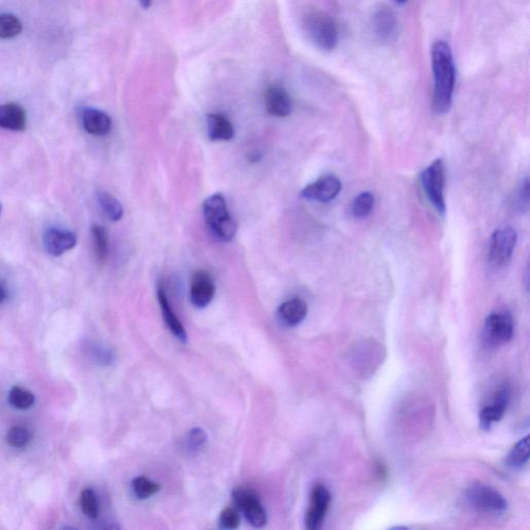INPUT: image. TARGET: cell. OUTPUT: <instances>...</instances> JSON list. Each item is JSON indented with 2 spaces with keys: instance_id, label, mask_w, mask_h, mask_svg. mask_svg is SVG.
<instances>
[{
  "instance_id": "cell-28",
  "label": "cell",
  "mask_w": 530,
  "mask_h": 530,
  "mask_svg": "<svg viewBox=\"0 0 530 530\" xmlns=\"http://www.w3.org/2000/svg\"><path fill=\"white\" fill-rule=\"evenodd\" d=\"M132 490L138 499H147L159 492L160 486L145 477H138L132 482Z\"/></svg>"
},
{
  "instance_id": "cell-24",
  "label": "cell",
  "mask_w": 530,
  "mask_h": 530,
  "mask_svg": "<svg viewBox=\"0 0 530 530\" xmlns=\"http://www.w3.org/2000/svg\"><path fill=\"white\" fill-rule=\"evenodd\" d=\"M8 403L19 410H29L34 404V396L27 389L14 386L8 393Z\"/></svg>"
},
{
  "instance_id": "cell-35",
  "label": "cell",
  "mask_w": 530,
  "mask_h": 530,
  "mask_svg": "<svg viewBox=\"0 0 530 530\" xmlns=\"http://www.w3.org/2000/svg\"><path fill=\"white\" fill-rule=\"evenodd\" d=\"M391 1L395 2V4H406V2L408 1V0H391Z\"/></svg>"
},
{
  "instance_id": "cell-17",
  "label": "cell",
  "mask_w": 530,
  "mask_h": 530,
  "mask_svg": "<svg viewBox=\"0 0 530 530\" xmlns=\"http://www.w3.org/2000/svg\"><path fill=\"white\" fill-rule=\"evenodd\" d=\"M26 112L18 104L0 105V129L8 131H25Z\"/></svg>"
},
{
  "instance_id": "cell-30",
  "label": "cell",
  "mask_w": 530,
  "mask_h": 530,
  "mask_svg": "<svg viewBox=\"0 0 530 530\" xmlns=\"http://www.w3.org/2000/svg\"><path fill=\"white\" fill-rule=\"evenodd\" d=\"M530 199V185L529 177L521 183L518 191H517L516 199H515V209L518 213H526L529 209Z\"/></svg>"
},
{
  "instance_id": "cell-29",
  "label": "cell",
  "mask_w": 530,
  "mask_h": 530,
  "mask_svg": "<svg viewBox=\"0 0 530 530\" xmlns=\"http://www.w3.org/2000/svg\"><path fill=\"white\" fill-rule=\"evenodd\" d=\"M30 439H32V434L29 430L26 429L23 426H14L6 434V441L8 445L16 449L25 447L29 443Z\"/></svg>"
},
{
  "instance_id": "cell-33",
  "label": "cell",
  "mask_w": 530,
  "mask_h": 530,
  "mask_svg": "<svg viewBox=\"0 0 530 530\" xmlns=\"http://www.w3.org/2000/svg\"><path fill=\"white\" fill-rule=\"evenodd\" d=\"M6 295V289H4V285H2L1 281H0V304L4 302Z\"/></svg>"
},
{
  "instance_id": "cell-4",
  "label": "cell",
  "mask_w": 530,
  "mask_h": 530,
  "mask_svg": "<svg viewBox=\"0 0 530 530\" xmlns=\"http://www.w3.org/2000/svg\"><path fill=\"white\" fill-rule=\"evenodd\" d=\"M465 499L477 512L494 516L505 514L508 508L503 494L481 482H475L466 489Z\"/></svg>"
},
{
  "instance_id": "cell-7",
  "label": "cell",
  "mask_w": 530,
  "mask_h": 530,
  "mask_svg": "<svg viewBox=\"0 0 530 530\" xmlns=\"http://www.w3.org/2000/svg\"><path fill=\"white\" fill-rule=\"evenodd\" d=\"M484 335L490 345L501 346L514 337V321L510 313L490 314L484 321Z\"/></svg>"
},
{
  "instance_id": "cell-21",
  "label": "cell",
  "mask_w": 530,
  "mask_h": 530,
  "mask_svg": "<svg viewBox=\"0 0 530 530\" xmlns=\"http://www.w3.org/2000/svg\"><path fill=\"white\" fill-rule=\"evenodd\" d=\"M97 202L101 207L102 211L106 214L110 220L118 222L123 216V209L120 201L112 196L111 194L105 191H99L97 195Z\"/></svg>"
},
{
  "instance_id": "cell-1",
  "label": "cell",
  "mask_w": 530,
  "mask_h": 530,
  "mask_svg": "<svg viewBox=\"0 0 530 530\" xmlns=\"http://www.w3.org/2000/svg\"><path fill=\"white\" fill-rule=\"evenodd\" d=\"M432 70L434 77V110L445 114L451 109L455 90L456 69L451 46L437 41L432 47Z\"/></svg>"
},
{
  "instance_id": "cell-19",
  "label": "cell",
  "mask_w": 530,
  "mask_h": 530,
  "mask_svg": "<svg viewBox=\"0 0 530 530\" xmlns=\"http://www.w3.org/2000/svg\"><path fill=\"white\" fill-rule=\"evenodd\" d=\"M207 123L209 137L214 141H227L235 136L232 123L223 114H209Z\"/></svg>"
},
{
  "instance_id": "cell-8",
  "label": "cell",
  "mask_w": 530,
  "mask_h": 530,
  "mask_svg": "<svg viewBox=\"0 0 530 530\" xmlns=\"http://www.w3.org/2000/svg\"><path fill=\"white\" fill-rule=\"evenodd\" d=\"M235 505L244 514V518L252 526L261 529L266 524V512L258 497L254 493L244 489L233 491Z\"/></svg>"
},
{
  "instance_id": "cell-12",
  "label": "cell",
  "mask_w": 530,
  "mask_h": 530,
  "mask_svg": "<svg viewBox=\"0 0 530 530\" xmlns=\"http://www.w3.org/2000/svg\"><path fill=\"white\" fill-rule=\"evenodd\" d=\"M43 242L47 253L52 256L57 257L75 248L77 237L72 231L52 227L45 232Z\"/></svg>"
},
{
  "instance_id": "cell-27",
  "label": "cell",
  "mask_w": 530,
  "mask_h": 530,
  "mask_svg": "<svg viewBox=\"0 0 530 530\" xmlns=\"http://www.w3.org/2000/svg\"><path fill=\"white\" fill-rule=\"evenodd\" d=\"M374 202V196L370 192L358 195L352 204V215L356 218H367L373 211Z\"/></svg>"
},
{
  "instance_id": "cell-36",
  "label": "cell",
  "mask_w": 530,
  "mask_h": 530,
  "mask_svg": "<svg viewBox=\"0 0 530 530\" xmlns=\"http://www.w3.org/2000/svg\"><path fill=\"white\" fill-rule=\"evenodd\" d=\"M0 214H1V204H0Z\"/></svg>"
},
{
  "instance_id": "cell-25",
  "label": "cell",
  "mask_w": 530,
  "mask_h": 530,
  "mask_svg": "<svg viewBox=\"0 0 530 530\" xmlns=\"http://www.w3.org/2000/svg\"><path fill=\"white\" fill-rule=\"evenodd\" d=\"M22 32V23L12 14L0 15V39H12Z\"/></svg>"
},
{
  "instance_id": "cell-14",
  "label": "cell",
  "mask_w": 530,
  "mask_h": 530,
  "mask_svg": "<svg viewBox=\"0 0 530 530\" xmlns=\"http://www.w3.org/2000/svg\"><path fill=\"white\" fill-rule=\"evenodd\" d=\"M265 106L268 113L277 118H286L292 112L289 95L280 86H272L265 95Z\"/></svg>"
},
{
  "instance_id": "cell-26",
  "label": "cell",
  "mask_w": 530,
  "mask_h": 530,
  "mask_svg": "<svg viewBox=\"0 0 530 530\" xmlns=\"http://www.w3.org/2000/svg\"><path fill=\"white\" fill-rule=\"evenodd\" d=\"M80 506H81L82 512L88 518L97 519L99 516V501H97L96 493L92 489H85L82 491L80 495Z\"/></svg>"
},
{
  "instance_id": "cell-13",
  "label": "cell",
  "mask_w": 530,
  "mask_h": 530,
  "mask_svg": "<svg viewBox=\"0 0 530 530\" xmlns=\"http://www.w3.org/2000/svg\"><path fill=\"white\" fill-rule=\"evenodd\" d=\"M215 284L209 272L199 270L194 274L191 285V302L196 308L209 306L215 295Z\"/></svg>"
},
{
  "instance_id": "cell-32",
  "label": "cell",
  "mask_w": 530,
  "mask_h": 530,
  "mask_svg": "<svg viewBox=\"0 0 530 530\" xmlns=\"http://www.w3.org/2000/svg\"><path fill=\"white\" fill-rule=\"evenodd\" d=\"M207 440V436L205 434L204 430L200 429V428H195L188 435V449L193 452V453H197V452L201 451L204 447Z\"/></svg>"
},
{
  "instance_id": "cell-9",
  "label": "cell",
  "mask_w": 530,
  "mask_h": 530,
  "mask_svg": "<svg viewBox=\"0 0 530 530\" xmlns=\"http://www.w3.org/2000/svg\"><path fill=\"white\" fill-rule=\"evenodd\" d=\"M330 491L323 484H316L311 494V503L306 515V527L310 530H317L323 524L326 512L330 508Z\"/></svg>"
},
{
  "instance_id": "cell-6",
  "label": "cell",
  "mask_w": 530,
  "mask_h": 530,
  "mask_svg": "<svg viewBox=\"0 0 530 530\" xmlns=\"http://www.w3.org/2000/svg\"><path fill=\"white\" fill-rule=\"evenodd\" d=\"M518 235L512 227L496 229L491 237L489 250V263L493 267L499 270L505 267L514 254Z\"/></svg>"
},
{
  "instance_id": "cell-23",
  "label": "cell",
  "mask_w": 530,
  "mask_h": 530,
  "mask_svg": "<svg viewBox=\"0 0 530 530\" xmlns=\"http://www.w3.org/2000/svg\"><path fill=\"white\" fill-rule=\"evenodd\" d=\"M92 242H94L95 254L97 261L105 263L109 252V242L105 229L99 225H95L92 228Z\"/></svg>"
},
{
  "instance_id": "cell-3",
  "label": "cell",
  "mask_w": 530,
  "mask_h": 530,
  "mask_svg": "<svg viewBox=\"0 0 530 530\" xmlns=\"http://www.w3.org/2000/svg\"><path fill=\"white\" fill-rule=\"evenodd\" d=\"M307 38L322 51H332L337 44V29L334 20L326 13L311 11L302 22Z\"/></svg>"
},
{
  "instance_id": "cell-15",
  "label": "cell",
  "mask_w": 530,
  "mask_h": 530,
  "mask_svg": "<svg viewBox=\"0 0 530 530\" xmlns=\"http://www.w3.org/2000/svg\"><path fill=\"white\" fill-rule=\"evenodd\" d=\"M82 123L84 129L90 135L102 136L108 135L111 131L112 120L110 116L101 110L88 108L82 113Z\"/></svg>"
},
{
  "instance_id": "cell-31",
  "label": "cell",
  "mask_w": 530,
  "mask_h": 530,
  "mask_svg": "<svg viewBox=\"0 0 530 530\" xmlns=\"http://www.w3.org/2000/svg\"><path fill=\"white\" fill-rule=\"evenodd\" d=\"M239 516L237 510L232 508H226L221 512L218 517V525L222 529H235L239 526Z\"/></svg>"
},
{
  "instance_id": "cell-16",
  "label": "cell",
  "mask_w": 530,
  "mask_h": 530,
  "mask_svg": "<svg viewBox=\"0 0 530 530\" xmlns=\"http://www.w3.org/2000/svg\"><path fill=\"white\" fill-rule=\"evenodd\" d=\"M308 314V306L300 298H292L281 305L278 310V317L283 324L289 328L298 326L304 321Z\"/></svg>"
},
{
  "instance_id": "cell-2",
  "label": "cell",
  "mask_w": 530,
  "mask_h": 530,
  "mask_svg": "<svg viewBox=\"0 0 530 530\" xmlns=\"http://www.w3.org/2000/svg\"><path fill=\"white\" fill-rule=\"evenodd\" d=\"M203 215L209 229L224 242H231L237 231L235 218L229 215L226 200L221 194L209 196L203 202Z\"/></svg>"
},
{
  "instance_id": "cell-18",
  "label": "cell",
  "mask_w": 530,
  "mask_h": 530,
  "mask_svg": "<svg viewBox=\"0 0 530 530\" xmlns=\"http://www.w3.org/2000/svg\"><path fill=\"white\" fill-rule=\"evenodd\" d=\"M158 298H159L160 306H161V310L162 313H163V317L164 320H165L166 326H168L169 330H171V333L174 335V337H176L179 341H181V343H187V332H186L183 324H181L179 318L176 317V315H175L172 309H171L167 296H166L165 290H164L162 286L158 290Z\"/></svg>"
},
{
  "instance_id": "cell-11",
  "label": "cell",
  "mask_w": 530,
  "mask_h": 530,
  "mask_svg": "<svg viewBox=\"0 0 530 530\" xmlns=\"http://www.w3.org/2000/svg\"><path fill=\"white\" fill-rule=\"evenodd\" d=\"M510 401V389L508 386H501L496 391L492 402L484 406L480 412V425L482 429L489 430L491 426L501 421L508 410Z\"/></svg>"
},
{
  "instance_id": "cell-5",
  "label": "cell",
  "mask_w": 530,
  "mask_h": 530,
  "mask_svg": "<svg viewBox=\"0 0 530 530\" xmlns=\"http://www.w3.org/2000/svg\"><path fill=\"white\" fill-rule=\"evenodd\" d=\"M421 183L428 200L439 214L445 213V164L441 159L436 160L421 173Z\"/></svg>"
},
{
  "instance_id": "cell-10",
  "label": "cell",
  "mask_w": 530,
  "mask_h": 530,
  "mask_svg": "<svg viewBox=\"0 0 530 530\" xmlns=\"http://www.w3.org/2000/svg\"><path fill=\"white\" fill-rule=\"evenodd\" d=\"M341 190L342 183L340 179L334 175H326L307 186L300 192V196L308 200L328 203L337 198Z\"/></svg>"
},
{
  "instance_id": "cell-34",
  "label": "cell",
  "mask_w": 530,
  "mask_h": 530,
  "mask_svg": "<svg viewBox=\"0 0 530 530\" xmlns=\"http://www.w3.org/2000/svg\"><path fill=\"white\" fill-rule=\"evenodd\" d=\"M139 1L144 8H148L151 6V0H139Z\"/></svg>"
},
{
  "instance_id": "cell-20",
  "label": "cell",
  "mask_w": 530,
  "mask_h": 530,
  "mask_svg": "<svg viewBox=\"0 0 530 530\" xmlns=\"http://www.w3.org/2000/svg\"><path fill=\"white\" fill-rule=\"evenodd\" d=\"M397 29V19L387 8H380L373 16V30L382 41L391 40Z\"/></svg>"
},
{
  "instance_id": "cell-22",
  "label": "cell",
  "mask_w": 530,
  "mask_h": 530,
  "mask_svg": "<svg viewBox=\"0 0 530 530\" xmlns=\"http://www.w3.org/2000/svg\"><path fill=\"white\" fill-rule=\"evenodd\" d=\"M529 460V437L526 436L516 443L506 458V464L512 468H521Z\"/></svg>"
}]
</instances>
